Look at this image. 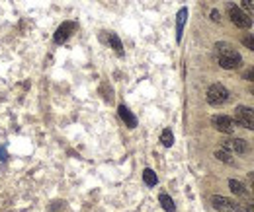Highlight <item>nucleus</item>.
Here are the masks:
<instances>
[{"label": "nucleus", "instance_id": "obj_1", "mask_svg": "<svg viewBox=\"0 0 254 212\" xmlns=\"http://www.w3.org/2000/svg\"><path fill=\"white\" fill-rule=\"evenodd\" d=\"M215 49H217L219 64H221V68H225V70H235V68H239V66L243 64L241 55H239L231 45H227V43H217Z\"/></svg>", "mask_w": 254, "mask_h": 212}, {"label": "nucleus", "instance_id": "obj_2", "mask_svg": "<svg viewBox=\"0 0 254 212\" xmlns=\"http://www.w3.org/2000/svg\"><path fill=\"white\" fill-rule=\"evenodd\" d=\"M227 12H229L231 22H233L237 28H241V30H251V28H253V18H251L243 8L235 6L233 2H229V4H227Z\"/></svg>", "mask_w": 254, "mask_h": 212}, {"label": "nucleus", "instance_id": "obj_3", "mask_svg": "<svg viewBox=\"0 0 254 212\" xmlns=\"http://www.w3.org/2000/svg\"><path fill=\"white\" fill-rule=\"evenodd\" d=\"M225 101H229V90L223 84H211L207 88V103L213 107H219Z\"/></svg>", "mask_w": 254, "mask_h": 212}, {"label": "nucleus", "instance_id": "obj_4", "mask_svg": "<svg viewBox=\"0 0 254 212\" xmlns=\"http://www.w3.org/2000/svg\"><path fill=\"white\" fill-rule=\"evenodd\" d=\"M235 125H241L245 128L254 130V109L247 105H239L235 111Z\"/></svg>", "mask_w": 254, "mask_h": 212}, {"label": "nucleus", "instance_id": "obj_5", "mask_svg": "<svg viewBox=\"0 0 254 212\" xmlns=\"http://www.w3.org/2000/svg\"><path fill=\"white\" fill-rule=\"evenodd\" d=\"M211 205H213V209H217L221 212H245V209L239 203H235V201H231L227 197H221V195H213L211 197Z\"/></svg>", "mask_w": 254, "mask_h": 212}, {"label": "nucleus", "instance_id": "obj_6", "mask_svg": "<svg viewBox=\"0 0 254 212\" xmlns=\"http://www.w3.org/2000/svg\"><path fill=\"white\" fill-rule=\"evenodd\" d=\"M211 125L219 132H225V134H231L235 130V121L231 117H227V115H215V117H211Z\"/></svg>", "mask_w": 254, "mask_h": 212}, {"label": "nucleus", "instance_id": "obj_7", "mask_svg": "<svg viewBox=\"0 0 254 212\" xmlns=\"http://www.w3.org/2000/svg\"><path fill=\"white\" fill-rule=\"evenodd\" d=\"M72 30H74V24H70V22H64V24H61L59 28H57V31H55V43L57 45H61V43H64L68 37H70V33H72Z\"/></svg>", "mask_w": 254, "mask_h": 212}, {"label": "nucleus", "instance_id": "obj_8", "mask_svg": "<svg viewBox=\"0 0 254 212\" xmlns=\"http://www.w3.org/2000/svg\"><path fill=\"white\" fill-rule=\"evenodd\" d=\"M223 146H225L227 150L237 152V154H245V152L249 150V144H247L243 138H229V140H223Z\"/></svg>", "mask_w": 254, "mask_h": 212}, {"label": "nucleus", "instance_id": "obj_9", "mask_svg": "<svg viewBox=\"0 0 254 212\" xmlns=\"http://www.w3.org/2000/svg\"><path fill=\"white\" fill-rule=\"evenodd\" d=\"M188 20V8H182L176 16V41H182V33H184V26Z\"/></svg>", "mask_w": 254, "mask_h": 212}, {"label": "nucleus", "instance_id": "obj_10", "mask_svg": "<svg viewBox=\"0 0 254 212\" xmlns=\"http://www.w3.org/2000/svg\"><path fill=\"white\" fill-rule=\"evenodd\" d=\"M118 113H120V117L124 119V123H126L129 128H135V127H137V119H135V115L127 109L126 105H120V107H118Z\"/></svg>", "mask_w": 254, "mask_h": 212}, {"label": "nucleus", "instance_id": "obj_11", "mask_svg": "<svg viewBox=\"0 0 254 212\" xmlns=\"http://www.w3.org/2000/svg\"><path fill=\"white\" fill-rule=\"evenodd\" d=\"M108 41H110V45H112V49L122 57L124 55V45H122V41H120V37L116 35V33H110L108 35Z\"/></svg>", "mask_w": 254, "mask_h": 212}, {"label": "nucleus", "instance_id": "obj_12", "mask_svg": "<svg viewBox=\"0 0 254 212\" xmlns=\"http://www.w3.org/2000/svg\"><path fill=\"white\" fill-rule=\"evenodd\" d=\"M229 187H231V191H233L235 195H239V197H247V187H245L241 181L231 179V181H229Z\"/></svg>", "mask_w": 254, "mask_h": 212}, {"label": "nucleus", "instance_id": "obj_13", "mask_svg": "<svg viewBox=\"0 0 254 212\" xmlns=\"http://www.w3.org/2000/svg\"><path fill=\"white\" fill-rule=\"evenodd\" d=\"M159 201H160V205H162V209L166 212H174V209H176V207H174V201H172L166 193H160Z\"/></svg>", "mask_w": 254, "mask_h": 212}, {"label": "nucleus", "instance_id": "obj_14", "mask_svg": "<svg viewBox=\"0 0 254 212\" xmlns=\"http://www.w3.org/2000/svg\"><path fill=\"white\" fill-rule=\"evenodd\" d=\"M160 142H162V146H166V148H170V146L174 144V134H172L170 128H164V130H162V134H160Z\"/></svg>", "mask_w": 254, "mask_h": 212}, {"label": "nucleus", "instance_id": "obj_15", "mask_svg": "<svg viewBox=\"0 0 254 212\" xmlns=\"http://www.w3.org/2000/svg\"><path fill=\"white\" fill-rule=\"evenodd\" d=\"M143 181L147 183L149 187H155V185L159 183V177L155 175V171H153V170H149V168H147V170L143 171Z\"/></svg>", "mask_w": 254, "mask_h": 212}, {"label": "nucleus", "instance_id": "obj_16", "mask_svg": "<svg viewBox=\"0 0 254 212\" xmlns=\"http://www.w3.org/2000/svg\"><path fill=\"white\" fill-rule=\"evenodd\" d=\"M215 158L219 160V162H223V164H229V166H233L235 162H233V158H231V154L227 150H217L215 152Z\"/></svg>", "mask_w": 254, "mask_h": 212}, {"label": "nucleus", "instance_id": "obj_17", "mask_svg": "<svg viewBox=\"0 0 254 212\" xmlns=\"http://www.w3.org/2000/svg\"><path fill=\"white\" fill-rule=\"evenodd\" d=\"M243 10H245L251 18H254V0H243Z\"/></svg>", "mask_w": 254, "mask_h": 212}, {"label": "nucleus", "instance_id": "obj_18", "mask_svg": "<svg viewBox=\"0 0 254 212\" xmlns=\"http://www.w3.org/2000/svg\"><path fill=\"white\" fill-rule=\"evenodd\" d=\"M243 45H245L247 49L254 51V35H249V37H245V39H243Z\"/></svg>", "mask_w": 254, "mask_h": 212}, {"label": "nucleus", "instance_id": "obj_19", "mask_svg": "<svg viewBox=\"0 0 254 212\" xmlns=\"http://www.w3.org/2000/svg\"><path fill=\"white\" fill-rule=\"evenodd\" d=\"M243 78H245V80H249V82H254V66H251L249 70H245Z\"/></svg>", "mask_w": 254, "mask_h": 212}, {"label": "nucleus", "instance_id": "obj_20", "mask_svg": "<svg viewBox=\"0 0 254 212\" xmlns=\"http://www.w3.org/2000/svg\"><path fill=\"white\" fill-rule=\"evenodd\" d=\"M100 91H104V93H106V95H104V97H106V101H112V90H110L106 84H102V86H100Z\"/></svg>", "mask_w": 254, "mask_h": 212}, {"label": "nucleus", "instance_id": "obj_21", "mask_svg": "<svg viewBox=\"0 0 254 212\" xmlns=\"http://www.w3.org/2000/svg\"><path fill=\"white\" fill-rule=\"evenodd\" d=\"M243 209H245V212H254V201L253 203H247Z\"/></svg>", "mask_w": 254, "mask_h": 212}, {"label": "nucleus", "instance_id": "obj_22", "mask_svg": "<svg viewBox=\"0 0 254 212\" xmlns=\"http://www.w3.org/2000/svg\"><path fill=\"white\" fill-rule=\"evenodd\" d=\"M211 20H213V22H219V20H221V18H219V12H217V10H211Z\"/></svg>", "mask_w": 254, "mask_h": 212}, {"label": "nucleus", "instance_id": "obj_23", "mask_svg": "<svg viewBox=\"0 0 254 212\" xmlns=\"http://www.w3.org/2000/svg\"><path fill=\"white\" fill-rule=\"evenodd\" d=\"M253 191H254V185H253Z\"/></svg>", "mask_w": 254, "mask_h": 212}, {"label": "nucleus", "instance_id": "obj_24", "mask_svg": "<svg viewBox=\"0 0 254 212\" xmlns=\"http://www.w3.org/2000/svg\"><path fill=\"white\" fill-rule=\"evenodd\" d=\"M253 93H254V90H253Z\"/></svg>", "mask_w": 254, "mask_h": 212}]
</instances>
